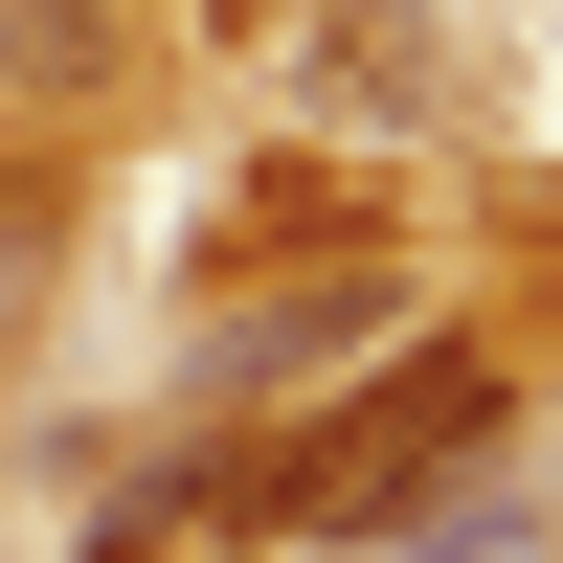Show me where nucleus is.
Wrapping results in <instances>:
<instances>
[{
	"label": "nucleus",
	"instance_id": "nucleus-1",
	"mask_svg": "<svg viewBox=\"0 0 563 563\" xmlns=\"http://www.w3.org/2000/svg\"><path fill=\"white\" fill-rule=\"evenodd\" d=\"M519 429V384H496V339H406L361 406H316L294 451H271V496L249 519H294V541H406V519H451V474Z\"/></svg>",
	"mask_w": 563,
	"mask_h": 563
},
{
	"label": "nucleus",
	"instance_id": "nucleus-2",
	"mask_svg": "<svg viewBox=\"0 0 563 563\" xmlns=\"http://www.w3.org/2000/svg\"><path fill=\"white\" fill-rule=\"evenodd\" d=\"M384 316H406L384 271H339V294H249V339H203V406H249V384H294L316 339H384Z\"/></svg>",
	"mask_w": 563,
	"mask_h": 563
},
{
	"label": "nucleus",
	"instance_id": "nucleus-3",
	"mask_svg": "<svg viewBox=\"0 0 563 563\" xmlns=\"http://www.w3.org/2000/svg\"><path fill=\"white\" fill-rule=\"evenodd\" d=\"M0 90H113V0H0Z\"/></svg>",
	"mask_w": 563,
	"mask_h": 563
}]
</instances>
